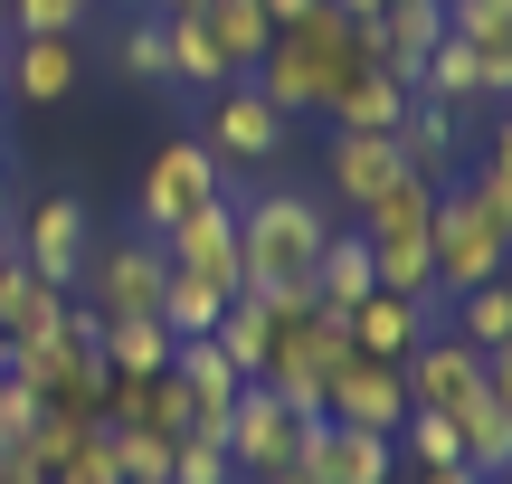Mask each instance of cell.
I'll return each mask as SVG.
<instances>
[{
  "label": "cell",
  "mask_w": 512,
  "mask_h": 484,
  "mask_svg": "<svg viewBox=\"0 0 512 484\" xmlns=\"http://www.w3.org/2000/svg\"><path fill=\"white\" fill-rule=\"evenodd\" d=\"M200 143L219 152L228 171H266L275 152H285V114H275L266 95L238 76V86H219V95H209V133H200Z\"/></svg>",
  "instance_id": "9c48e42d"
},
{
  "label": "cell",
  "mask_w": 512,
  "mask_h": 484,
  "mask_svg": "<svg viewBox=\"0 0 512 484\" xmlns=\"http://www.w3.org/2000/svg\"><path fill=\"white\" fill-rule=\"evenodd\" d=\"M389 447H399L408 466H465V456H456V418H446V409H408Z\"/></svg>",
  "instance_id": "f546056e"
},
{
  "label": "cell",
  "mask_w": 512,
  "mask_h": 484,
  "mask_svg": "<svg viewBox=\"0 0 512 484\" xmlns=\"http://www.w3.org/2000/svg\"><path fill=\"white\" fill-rule=\"evenodd\" d=\"M57 323H67V295L38 285V266L0 257V333H57Z\"/></svg>",
  "instance_id": "d4e9b609"
},
{
  "label": "cell",
  "mask_w": 512,
  "mask_h": 484,
  "mask_svg": "<svg viewBox=\"0 0 512 484\" xmlns=\"http://www.w3.org/2000/svg\"><path fill=\"white\" fill-rule=\"evenodd\" d=\"M200 29L219 38V57H228L238 76H247V67H256L266 48H275V19L256 10V0H200Z\"/></svg>",
  "instance_id": "484cf974"
},
{
  "label": "cell",
  "mask_w": 512,
  "mask_h": 484,
  "mask_svg": "<svg viewBox=\"0 0 512 484\" xmlns=\"http://www.w3.org/2000/svg\"><path fill=\"white\" fill-rule=\"evenodd\" d=\"M389 143H399L408 171H427V181H437V171L456 162V143H465V114H446V105H427V95H408V114H399V133H389Z\"/></svg>",
  "instance_id": "cb8c5ba5"
},
{
  "label": "cell",
  "mask_w": 512,
  "mask_h": 484,
  "mask_svg": "<svg viewBox=\"0 0 512 484\" xmlns=\"http://www.w3.org/2000/svg\"><path fill=\"white\" fill-rule=\"evenodd\" d=\"M0 105H10V29H0Z\"/></svg>",
  "instance_id": "60d3db41"
},
{
  "label": "cell",
  "mask_w": 512,
  "mask_h": 484,
  "mask_svg": "<svg viewBox=\"0 0 512 484\" xmlns=\"http://www.w3.org/2000/svg\"><path fill=\"white\" fill-rule=\"evenodd\" d=\"M266 484H304V475H266Z\"/></svg>",
  "instance_id": "7bdbcfd3"
},
{
  "label": "cell",
  "mask_w": 512,
  "mask_h": 484,
  "mask_svg": "<svg viewBox=\"0 0 512 484\" xmlns=\"http://www.w3.org/2000/svg\"><path fill=\"white\" fill-rule=\"evenodd\" d=\"M408 95H418V86H399V76L370 57V67H342V76L323 86V124H332V133H399Z\"/></svg>",
  "instance_id": "4fadbf2b"
},
{
  "label": "cell",
  "mask_w": 512,
  "mask_h": 484,
  "mask_svg": "<svg viewBox=\"0 0 512 484\" xmlns=\"http://www.w3.org/2000/svg\"><path fill=\"white\" fill-rule=\"evenodd\" d=\"M275 333H285V323H275V304L266 295H228V314H219V352H228V371L238 380H266V361H275Z\"/></svg>",
  "instance_id": "44dd1931"
},
{
  "label": "cell",
  "mask_w": 512,
  "mask_h": 484,
  "mask_svg": "<svg viewBox=\"0 0 512 484\" xmlns=\"http://www.w3.org/2000/svg\"><path fill=\"white\" fill-rule=\"evenodd\" d=\"M0 29L10 38H76L86 10H76V0H0Z\"/></svg>",
  "instance_id": "4dcf8cb0"
},
{
  "label": "cell",
  "mask_w": 512,
  "mask_h": 484,
  "mask_svg": "<svg viewBox=\"0 0 512 484\" xmlns=\"http://www.w3.org/2000/svg\"><path fill=\"white\" fill-rule=\"evenodd\" d=\"M124 76H143V86H171V48H162V19H133V29H124Z\"/></svg>",
  "instance_id": "836d02e7"
},
{
  "label": "cell",
  "mask_w": 512,
  "mask_h": 484,
  "mask_svg": "<svg viewBox=\"0 0 512 484\" xmlns=\"http://www.w3.org/2000/svg\"><path fill=\"white\" fill-rule=\"evenodd\" d=\"M484 390H494L503 409H512V342H503V352H484Z\"/></svg>",
  "instance_id": "d590c367"
},
{
  "label": "cell",
  "mask_w": 512,
  "mask_h": 484,
  "mask_svg": "<svg viewBox=\"0 0 512 484\" xmlns=\"http://www.w3.org/2000/svg\"><path fill=\"white\" fill-rule=\"evenodd\" d=\"M219 447H228V466H238V484H266V475H294L304 428L285 418V399H275L266 380H247L238 409H228V428H219Z\"/></svg>",
  "instance_id": "8992f818"
},
{
  "label": "cell",
  "mask_w": 512,
  "mask_h": 484,
  "mask_svg": "<svg viewBox=\"0 0 512 484\" xmlns=\"http://www.w3.org/2000/svg\"><path fill=\"white\" fill-rule=\"evenodd\" d=\"M484 484H503V475H484Z\"/></svg>",
  "instance_id": "bcb514c9"
},
{
  "label": "cell",
  "mask_w": 512,
  "mask_h": 484,
  "mask_svg": "<svg viewBox=\"0 0 512 484\" xmlns=\"http://www.w3.org/2000/svg\"><path fill=\"white\" fill-rule=\"evenodd\" d=\"M171 484H238V466H228V447H219V437H200V428H190L181 447H171Z\"/></svg>",
  "instance_id": "1f68e13d"
},
{
  "label": "cell",
  "mask_w": 512,
  "mask_h": 484,
  "mask_svg": "<svg viewBox=\"0 0 512 484\" xmlns=\"http://www.w3.org/2000/svg\"><path fill=\"white\" fill-rule=\"evenodd\" d=\"M162 48H171V86H200V95L238 86V67L219 57V38L200 29V10H162Z\"/></svg>",
  "instance_id": "7402d4cb"
},
{
  "label": "cell",
  "mask_w": 512,
  "mask_h": 484,
  "mask_svg": "<svg viewBox=\"0 0 512 484\" xmlns=\"http://www.w3.org/2000/svg\"><path fill=\"white\" fill-rule=\"evenodd\" d=\"M418 484H484L475 466H418Z\"/></svg>",
  "instance_id": "74e56055"
},
{
  "label": "cell",
  "mask_w": 512,
  "mask_h": 484,
  "mask_svg": "<svg viewBox=\"0 0 512 484\" xmlns=\"http://www.w3.org/2000/svg\"><path fill=\"white\" fill-rule=\"evenodd\" d=\"M437 38H446V0H389V10L370 19V48H380V67L399 76V86H418V76H427Z\"/></svg>",
  "instance_id": "9a60e30c"
},
{
  "label": "cell",
  "mask_w": 512,
  "mask_h": 484,
  "mask_svg": "<svg viewBox=\"0 0 512 484\" xmlns=\"http://www.w3.org/2000/svg\"><path fill=\"white\" fill-rule=\"evenodd\" d=\"M38 418H48V399H38V390H19V380H0V447H19Z\"/></svg>",
  "instance_id": "e575fe53"
},
{
  "label": "cell",
  "mask_w": 512,
  "mask_h": 484,
  "mask_svg": "<svg viewBox=\"0 0 512 484\" xmlns=\"http://www.w3.org/2000/svg\"><path fill=\"white\" fill-rule=\"evenodd\" d=\"M399 418H408V380H399V361H370V352H351V371L332 380V428L399 437Z\"/></svg>",
  "instance_id": "5bb4252c"
},
{
  "label": "cell",
  "mask_w": 512,
  "mask_h": 484,
  "mask_svg": "<svg viewBox=\"0 0 512 484\" xmlns=\"http://www.w3.org/2000/svg\"><path fill=\"white\" fill-rule=\"evenodd\" d=\"M323 171H332V200L361 219V209L380 200L408 162H399V143H389V133H332V162H323Z\"/></svg>",
  "instance_id": "2e32d148"
},
{
  "label": "cell",
  "mask_w": 512,
  "mask_h": 484,
  "mask_svg": "<svg viewBox=\"0 0 512 484\" xmlns=\"http://www.w3.org/2000/svg\"><path fill=\"white\" fill-rule=\"evenodd\" d=\"M446 333L475 342V352H503V342H512V276L475 285V295H456V304H446Z\"/></svg>",
  "instance_id": "4316f807"
},
{
  "label": "cell",
  "mask_w": 512,
  "mask_h": 484,
  "mask_svg": "<svg viewBox=\"0 0 512 484\" xmlns=\"http://www.w3.org/2000/svg\"><path fill=\"white\" fill-rule=\"evenodd\" d=\"M427 257H437V295L456 304V295H475V285L512 276V219L484 200L475 181H456V190L437 181V228H427Z\"/></svg>",
  "instance_id": "3957f363"
},
{
  "label": "cell",
  "mask_w": 512,
  "mask_h": 484,
  "mask_svg": "<svg viewBox=\"0 0 512 484\" xmlns=\"http://www.w3.org/2000/svg\"><path fill=\"white\" fill-rule=\"evenodd\" d=\"M456 456H465L475 475H503V456H512V409H503L494 390H484L475 409L456 418Z\"/></svg>",
  "instance_id": "f1b7e54d"
},
{
  "label": "cell",
  "mask_w": 512,
  "mask_h": 484,
  "mask_svg": "<svg viewBox=\"0 0 512 484\" xmlns=\"http://www.w3.org/2000/svg\"><path fill=\"white\" fill-rule=\"evenodd\" d=\"M418 95H427V105H446V114H484V105H494V67H484L465 38H437V57H427Z\"/></svg>",
  "instance_id": "ffe728a7"
},
{
  "label": "cell",
  "mask_w": 512,
  "mask_h": 484,
  "mask_svg": "<svg viewBox=\"0 0 512 484\" xmlns=\"http://www.w3.org/2000/svg\"><path fill=\"white\" fill-rule=\"evenodd\" d=\"M475 190L512 219V105H503V124H494V143H484V162H475Z\"/></svg>",
  "instance_id": "d6a6232c"
},
{
  "label": "cell",
  "mask_w": 512,
  "mask_h": 484,
  "mask_svg": "<svg viewBox=\"0 0 512 484\" xmlns=\"http://www.w3.org/2000/svg\"><path fill=\"white\" fill-rule=\"evenodd\" d=\"M342 333H351V352H370V361H408L427 333H446V304H408V295H361L342 314Z\"/></svg>",
  "instance_id": "7c38bea8"
},
{
  "label": "cell",
  "mask_w": 512,
  "mask_h": 484,
  "mask_svg": "<svg viewBox=\"0 0 512 484\" xmlns=\"http://www.w3.org/2000/svg\"><path fill=\"white\" fill-rule=\"evenodd\" d=\"M256 10H266V19H275V29H285V19H304V10H313V0H256Z\"/></svg>",
  "instance_id": "f35d334b"
},
{
  "label": "cell",
  "mask_w": 512,
  "mask_h": 484,
  "mask_svg": "<svg viewBox=\"0 0 512 484\" xmlns=\"http://www.w3.org/2000/svg\"><path fill=\"white\" fill-rule=\"evenodd\" d=\"M86 247H95V219H86V200H67V190H48V200H29L10 219V257L38 266V285H57V295H76Z\"/></svg>",
  "instance_id": "277c9868"
},
{
  "label": "cell",
  "mask_w": 512,
  "mask_h": 484,
  "mask_svg": "<svg viewBox=\"0 0 512 484\" xmlns=\"http://www.w3.org/2000/svg\"><path fill=\"white\" fill-rule=\"evenodd\" d=\"M304 295H313V314H332V323H342L361 295H380V276H370V238H361V228H332V238H323V257H313Z\"/></svg>",
  "instance_id": "e0dca14e"
},
{
  "label": "cell",
  "mask_w": 512,
  "mask_h": 484,
  "mask_svg": "<svg viewBox=\"0 0 512 484\" xmlns=\"http://www.w3.org/2000/svg\"><path fill=\"white\" fill-rule=\"evenodd\" d=\"M95 352H105L114 380H152V371H171V333H162L152 314H105V323H95Z\"/></svg>",
  "instance_id": "603a6c76"
},
{
  "label": "cell",
  "mask_w": 512,
  "mask_h": 484,
  "mask_svg": "<svg viewBox=\"0 0 512 484\" xmlns=\"http://www.w3.org/2000/svg\"><path fill=\"white\" fill-rule=\"evenodd\" d=\"M0 257H10V238H0Z\"/></svg>",
  "instance_id": "f6af8a7d"
},
{
  "label": "cell",
  "mask_w": 512,
  "mask_h": 484,
  "mask_svg": "<svg viewBox=\"0 0 512 484\" xmlns=\"http://www.w3.org/2000/svg\"><path fill=\"white\" fill-rule=\"evenodd\" d=\"M332 10H342V19H380L389 0H332Z\"/></svg>",
  "instance_id": "ab89813d"
},
{
  "label": "cell",
  "mask_w": 512,
  "mask_h": 484,
  "mask_svg": "<svg viewBox=\"0 0 512 484\" xmlns=\"http://www.w3.org/2000/svg\"><path fill=\"white\" fill-rule=\"evenodd\" d=\"M76 10H86V19H95V10H114V0H76Z\"/></svg>",
  "instance_id": "b9f144b4"
},
{
  "label": "cell",
  "mask_w": 512,
  "mask_h": 484,
  "mask_svg": "<svg viewBox=\"0 0 512 484\" xmlns=\"http://www.w3.org/2000/svg\"><path fill=\"white\" fill-rule=\"evenodd\" d=\"M162 257L181 266V276H200V285H219V295H247V266H238V200H200L181 228L162 238Z\"/></svg>",
  "instance_id": "ba28073f"
},
{
  "label": "cell",
  "mask_w": 512,
  "mask_h": 484,
  "mask_svg": "<svg viewBox=\"0 0 512 484\" xmlns=\"http://www.w3.org/2000/svg\"><path fill=\"white\" fill-rule=\"evenodd\" d=\"M351 228H361L370 247L427 238V228H437V181H427V171H399V181H389V190H380V200H370V209H361Z\"/></svg>",
  "instance_id": "d6986e66"
},
{
  "label": "cell",
  "mask_w": 512,
  "mask_h": 484,
  "mask_svg": "<svg viewBox=\"0 0 512 484\" xmlns=\"http://www.w3.org/2000/svg\"><path fill=\"white\" fill-rule=\"evenodd\" d=\"M10 219H19V171H10V152H0V238H10Z\"/></svg>",
  "instance_id": "8d00e7d4"
},
{
  "label": "cell",
  "mask_w": 512,
  "mask_h": 484,
  "mask_svg": "<svg viewBox=\"0 0 512 484\" xmlns=\"http://www.w3.org/2000/svg\"><path fill=\"white\" fill-rule=\"evenodd\" d=\"M294 475L304 484H389L399 475V447L389 437H370V428H304V456H294Z\"/></svg>",
  "instance_id": "8fae6325"
},
{
  "label": "cell",
  "mask_w": 512,
  "mask_h": 484,
  "mask_svg": "<svg viewBox=\"0 0 512 484\" xmlns=\"http://www.w3.org/2000/svg\"><path fill=\"white\" fill-rule=\"evenodd\" d=\"M86 57L76 38H10V105H67Z\"/></svg>",
  "instance_id": "ac0fdd59"
},
{
  "label": "cell",
  "mask_w": 512,
  "mask_h": 484,
  "mask_svg": "<svg viewBox=\"0 0 512 484\" xmlns=\"http://www.w3.org/2000/svg\"><path fill=\"white\" fill-rule=\"evenodd\" d=\"M219 190H228V162L200 143V133H171V143L152 152V171H143V238H171V228H181L200 200H219Z\"/></svg>",
  "instance_id": "5b68a950"
},
{
  "label": "cell",
  "mask_w": 512,
  "mask_h": 484,
  "mask_svg": "<svg viewBox=\"0 0 512 484\" xmlns=\"http://www.w3.org/2000/svg\"><path fill=\"white\" fill-rule=\"evenodd\" d=\"M332 238V209L304 200V190H256L238 200V266H247V295H275V285H304L313 257Z\"/></svg>",
  "instance_id": "7a4b0ae2"
},
{
  "label": "cell",
  "mask_w": 512,
  "mask_h": 484,
  "mask_svg": "<svg viewBox=\"0 0 512 484\" xmlns=\"http://www.w3.org/2000/svg\"><path fill=\"white\" fill-rule=\"evenodd\" d=\"M399 380H408V409L465 418V409L484 399V352H475V342H456V333H427L418 352L399 361Z\"/></svg>",
  "instance_id": "30bf717a"
},
{
  "label": "cell",
  "mask_w": 512,
  "mask_h": 484,
  "mask_svg": "<svg viewBox=\"0 0 512 484\" xmlns=\"http://www.w3.org/2000/svg\"><path fill=\"white\" fill-rule=\"evenodd\" d=\"M503 484H512V456H503Z\"/></svg>",
  "instance_id": "ee69618b"
},
{
  "label": "cell",
  "mask_w": 512,
  "mask_h": 484,
  "mask_svg": "<svg viewBox=\"0 0 512 484\" xmlns=\"http://www.w3.org/2000/svg\"><path fill=\"white\" fill-rule=\"evenodd\" d=\"M370 57H380V48H370V19H342L332 0H313L304 19L275 29V48L247 67V86L294 124V114H323V86H332L342 67H370Z\"/></svg>",
  "instance_id": "6da1fadb"
},
{
  "label": "cell",
  "mask_w": 512,
  "mask_h": 484,
  "mask_svg": "<svg viewBox=\"0 0 512 484\" xmlns=\"http://www.w3.org/2000/svg\"><path fill=\"white\" fill-rule=\"evenodd\" d=\"M86 304L95 314H162V285H171V257H162V238H114V247H86Z\"/></svg>",
  "instance_id": "52a82bcc"
},
{
  "label": "cell",
  "mask_w": 512,
  "mask_h": 484,
  "mask_svg": "<svg viewBox=\"0 0 512 484\" xmlns=\"http://www.w3.org/2000/svg\"><path fill=\"white\" fill-rule=\"evenodd\" d=\"M219 314H228V295H219V285H200V276H181V266H171L162 314H152V323H162L171 342H209V333H219Z\"/></svg>",
  "instance_id": "83f0119b"
}]
</instances>
